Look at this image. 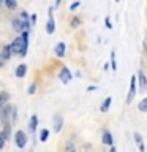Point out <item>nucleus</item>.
I'll list each match as a JSON object with an SVG mask.
<instances>
[{"mask_svg":"<svg viewBox=\"0 0 147 152\" xmlns=\"http://www.w3.org/2000/svg\"><path fill=\"white\" fill-rule=\"evenodd\" d=\"M11 26L13 28L16 32H24V30H27V27H28V22H27V19H13L11 21Z\"/></svg>","mask_w":147,"mask_h":152,"instance_id":"1","label":"nucleus"},{"mask_svg":"<svg viewBox=\"0 0 147 152\" xmlns=\"http://www.w3.org/2000/svg\"><path fill=\"white\" fill-rule=\"evenodd\" d=\"M136 78L138 76H131V79H130V90H128V97H127L128 104L133 103V98H135V95H136Z\"/></svg>","mask_w":147,"mask_h":152,"instance_id":"2","label":"nucleus"},{"mask_svg":"<svg viewBox=\"0 0 147 152\" xmlns=\"http://www.w3.org/2000/svg\"><path fill=\"white\" fill-rule=\"evenodd\" d=\"M14 140H16V146L17 147H21V149H22V147H25V144H27V135L22 130H17L16 132Z\"/></svg>","mask_w":147,"mask_h":152,"instance_id":"3","label":"nucleus"},{"mask_svg":"<svg viewBox=\"0 0 147 152\" xmlns=\"http://www.w3.org/2000/svg\"><path fill=\"white\" fill-rule=\"evenodd\" d=\"M59 78H60V81L63 84H66V83H70V81H71L73 76H71V71L66 68V66H63V68L60 70V73H59Z\"/></svg>","mask_w":147,"mask_h":152,"instance_id":"4","label":"nucleus"},{"mask_svg":"<svg viewBox=\"0 0 147 152\" xmlns=\"http://www.w3.org/2000/svg\"><path fill=\"white\" fill-rule=\"evenodd\" d=\"M55 30V22H54V18H52V8L49 10V21L46 24V32L47 33H54Z\"/></svg>","mask_w":147,"mask_h":152,"instance_id":"5","label":"nucleus"},{"mask_svg":"<svg viewBox=\"0 0 147 152\" xmlns=\"http://www.w3.org/2000/svg\"><path fill=\"white\" fill-rule=\"evenodd\" d=\"M65 49H66V46H65V43H57V46H55V56L57 57H63L65 56Z\"/></svg>","mask_w":147,"mask_h":152,"instance_id":"6","label":"nucleus"},{"mask_svg":"<svg viewBox=\"0 0 147 152\" xmlns=\"http://www.w3.org/2000/svg\"><path fill=\"white\" fill-rule=\"evenodd\" d=\"M27 73V66L25 64H21V65H17V68H16V76L17 78H24Z\"/></svg>","mask_w":147,"mask_h":152,"instance_id":"7","label":"nucleus"},{"mask_svg":"<svg viewBox=\"0 0 147 152\" xmlns=\"http://www.w3.org/2000/svg\"><path fill=\"white\" fill-rule=\"evenodd\" d=\"M103 144H108V146H112V135L109 132H104L103 133Z\"/></svg>","mask_w":147,"mask_h":152,"instance_id":"8","label":"nucleus"},{"mask_svg":"<svg viewBox=\"0 0 147 152\" xmlns=\"http://www.w3.org/2000/svg\"><path fill=\"white\" fill-rule=\"evenodd\" d=\"M62 124H63L62 117H60V116H55V117H54V130H55V132H60V130H62Z\"/></svg>","mask_w":147,"mask_h":152,"instance_id":"9","label":"nucleus"},{"mask_svg":"<svg viewBox=\"0 0 147 152\" xmlns=\"http://www.w3.org/2000/svg\"><path fill=\"white\" fill-rule=\"evenodd\" d=\"M138 78H139V86H141L142 89H146V87H147V78H146L144 71H139V75H138Z\"/></svg>","mask_w":147,"mask_h":152,"instance_id":"10","label":"nucleus"},{"mask_svg":"<svg viewBox=\"0 0 147 152\" xmlns=\"http://www.w3.org/2000/svg\"><path fill=\"white\" fill-rule=\"evenodd\" d=\"M111 102H112V98H111V97H108V98L103 102L101 108H100V111H101V113H106L108 109H109V106H111Z\"/></svg>","mask_w":147,"mask_h":152,"instance_id":"11","label":"nucleus"},{"mask_svg":"<svg viewBox=\"0 0 147 152\" xmlns=\"http://www.w3.org/2000/svg\"><path fill=\"white\" fill-rule=\"evenodd\" d=\"M9 102V94L8 92H2L0 94V106H5Z\"/></svg>","mask_w":147,"mask_h":152,"instance_id":"12","label":"nucleus"},{"mask_svg":"<svg viewBox=\"0 0 147 152\" xmlns=\"http://www.w3.org/2000/svg\"><path fill=\"white\" fill-rule=\"evenodd\" d=\"M2 56H3V59L7 60V59H9V57H11V46H5L3 49H2Z\"/></svg>","mask_w":147,"mask_h":152,"instance_id":"13","label":"nucleus"},{"mask_svg":"<svg viewBox=\"0 0 147 152\" xmlns=\"http://www.w3.org/2000/svg\"><path fill=\"white\" fill-rule=\"evenodd\" d=\"M138 109H139L141 113H147V98L141 100L139 104H138Z\"/></svg>","mask_w":147,"mask_h":152,"instance_id":"14","label":"nucleus"},{"mask_svg":"<svg viewBox=\"0 0 147 152\" xmlns=\"http://www.w3.org/2000/svg\"><path fill=\"white\" fill-rule=\"evenodd\" d=\"M135 140L138 142V146H139V151L144 152V146H142V136L139 135V133H135Z\"/></svg>","mask_w":147,"mask_h":152,"instance_id":"15","label":"nucleus"},{"mask_svg":"<svg viewBox=\"0 0 147 152\" xmlns=\"http://www.w3.org/2000/svg\"><path fill=\"white\" fill-rule=\"evenodd\" d=\"M5 5H7L9 10H14L17 7V2H16V0H5Z\"/></svg>","mask_w":147,"mask_h":152,"instance_id":"16","label":"nucleus"},{"mask_svg":"<svg viewBox=\"0 0 147 152\" xmlns=\"http://www.w3.org/2000/svg\"><path fill=\"white\" fill-rule=\"evenodd\" d=\"M36 124H38V117L32 116V119H30V128L32 130H36Z\"/></svg>","mask_w":147,"mask_h":152,"instance_id":"17","label":"nucleus"},{"mask_svg":"<svg viewBox=\"0 0 147 152\" xmlns=\"http://www.w3.org/2000/svg\"><path fill=\"white\" fill-rule=\"evenodd\" d=\"M111 66H112V70H117V64H116V52H111Z\"/></svg>","mask_w":147,"mask_h":152,"instance_id":"18","label":"nucleus"},{"mask_svg":"<svg viewBox=\"0 0 147 152\" xmlns=\"http://www.w3.org/2000/svg\"><path fill=\"white\" fill-rule=\"evenodd\" d=\"M47 136H49V130H41V135H40V141L44 142L47 140Z\"/></svg>","mask_w":147,"mask_h":152,"instance_id":"19","label":"nucleus"},{"mask_svg":"<svg viewBox=\"0 0 147 152\" xmlns=\"http://www.w3.org/2000/svg\"><path fill=\"white\" fill-rule=\"evenodd\" d=\"M71 27H73V28H76V27H79V24H81V21H79V19L78 18H73V19H71Z\"/></svg>","mask_w":147,"mask_h":152,"instance_id":"20","label":"nucleus"},{"mask_svg":"<svg viewBox=\"0 0 147 152\" xmlns=\"http://www.w3.org/2000/svg\"><path fill=\"white\" fill-rule=\"evenodd\" d=\"M79 5H81L79 2H74V3H71V7H70V10H71V11H74V10H76V8L79 7Z\"/></svg>","mask_w":147,"mask_h":152,"instance_id":"21","label":"nucleus"},{"mask_svg":"<svg viewBox=\"0 0 147 152\" xmlns=\"http://www.w3.org/2000/svg\"><path fill=\"white\" fill-rule=\"evenodd\" d=\"M104 24H106V27H108V28H112V26H111V21H109V18L104 19Z\"/></svg>","mask_w":147,"mask_h":152,"instance_id":"22","label":"nucleus"},{"mask_svg":"<svg viewBox=\"0 0 147 152\" xmlns=\"http://www.w3.org/2000/svg\"><path fill=\"white\" fill-rule=\"evenodd\" d=\"M35 89H36V86H35V84H32V86H30V89H28V94H35Z\"/></svg>","mask_w":147,"mask_h":152,"instance_id":"23","label":"nucleus"},{"mask_svg":"<svg viewBox=\"0 0 147 152\" xmlns=\"http://www.w3.org/2000/svg\"><path fill=\"white\" fill-rule=\"evenodd\" d=\"M3 146H5V138H3L2 135H0V149H2Z\"/></svg>","mask_w":147,"mask_h":152,"instance_id":"24","label":"nucleus"},{"mask_svg":"<svg viewBox=\"0 0 147 152\" xmlns=\"http://www.w3.org/2000/svg\"><path fill=\"white\" fill-rule=\"evenodd\" d=\"M21 18H22V19H27V18H28V14H27L25 11H22V13H21Z\"/></svg>","mask_w":147,"mask_h":152,"instance_id":"25","label":"nucleus"},{"mask_svg":"<svg viewBox=\"0 0 147 152\" xmlns=\"http://www.w3.org/2000/svg\"><path fill=\"white\" fill-rule=\"evenodd\" d=\"M3 62H5V59H3V56H2V52H0V66L3 65Z\"/></svg>","mask_w":147,"mask_h":152,"instance_id":"26","label":"nucleus"},{"mask_svg":"<svg viewBox=\"0 0 147 152\" xmlns=\"http://www.w3.org/2000/svg\"><path fill=\"white\" fill-rule=\"evenodd\" d=\"M5 3V0H0V5H3Z\"/></svg>","mask_w":147,"mask_h":152,"instance_id":"27","label":"nucleus"},{"mask_svg":"<svg viewBox=\"0 0 147 152\" xmlns=\"http://www.w3.org/2000/svg\"><path fill=\"white\" fill-rule=\"evenodd\" d=\"M146 14H147V10H146Z\"/></svg>","mask_w":147,"mask_h":152,"instance_id":"28","label":"nucleus"},{"mask_svg":"<svg viewBox=\"0 0 147 152\" xmlns=\"http://www.w3.org/2000/svg\"><path fill=\"white\" fill-rule=\"evenodd\" d=\"M116 2H119V0H116Z\"/></svg>","mask_w":147,"mask_h":152,"instance_id":"29","label":"nucleus"}]
</instances>
